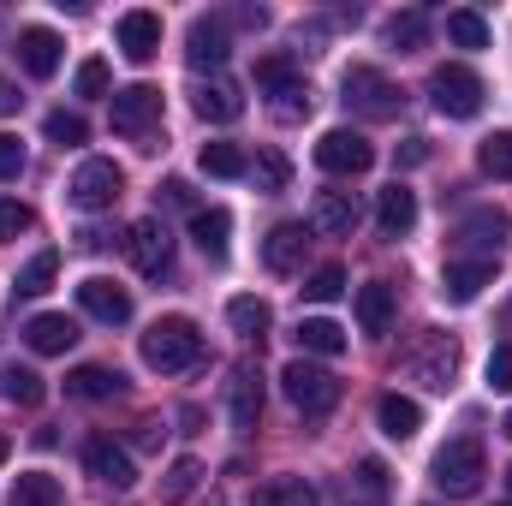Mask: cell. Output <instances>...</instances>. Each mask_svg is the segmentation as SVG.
<instances>
[{"label":"cell","mask_w":512,"mask_h":506,"mask_svg":"<svg viewBox=\"0 0 512 506\" xmlns=\"http://www.w3.org/2000/svg\"><path fill=\"white\" fill-rule=\"evenodd\" d=\"M197 358H203V334H197L191 316H161V322H149V334H143V364H149V370L179 376V370H191Z\"/></svg>","instance_id":"2"},{"label":"cell","mask_w":512,"mask_h":506,"mask_svg":"<svg viewBox=\"0 0 512 506\" xmlns=\"http://www.w3.org/2000/svg\"><path fill=\"white\" fill-rule=\"evenodd\" d=\"M376 423H382L387 441H411V435L423 429V405L405 399V393H382V399H376Z\"/></svg>","instance_id":"24"},{"label":"cell","mask_w":512,"mask_h":506,"mask_svg":"<svg viewBox=\"0 0 512 506\" xmlns=\"http://www.w3.org/2000/svg\"><path fill=\"white\" fill-rule=\"evenodd\" d=\"M507 489H512V465H507Z\"/></svg>","instance_id":"53"},{"label":"cell","mask_w":512,"mask_h":506,"mask_svg":"<svg viewBox=\"0 0 512 506\" xmlns=\"http://www.w3.org/2000/svg\"><path fill=\"white\" fill-rule=\"evenodd\" d=\"M197 114H203L209 126H233V120L245 114V90H239L233 78H209V84H197Z\"/></svg>","instance_id":"21"},{"label":"cell","mask_w":512,"mask_h":506,"mask_svg":"<svg viewBox=\"0 0 512 506\" xmlns=\"http://www.w3.org/2000/svg\"><path fill=\"white\" fill-rule=\"evenodd\" d=\"M24 167H30V149H24L12 131H0V179L12 185V179H24Z\"/></svg>","instance_id":"44"},{"label":"cell","mask_w":512,"mask_h":506,"mask_svg":"<svg viewBox=\"0 0 512 506\" xmlns=\"http://www.w3.org/2000/svg\"><path fill=\"white\" fill-rule=\"evenodd\" d=\"M197 483H203V465L185 453V459H173V465H167V477H161V501L179 506L185 495H191V489H197Z\"/></svg>","instance_id":"40"},{"label":"cell","mask_w":512,"mask_h":506,"mask_svg":"<svg viewBox=\"0 0 512 506\" xmlns=\"http://www.w3.org/2000/svg\"><path fill=\"white\" fill-rule=\"evenodd\" d=\"M340 292H346V268H340V262H322V268L304 280V298H310V304H334Z\"/></svg>","instance_id":"42"},{"label":"cell","mask_w":512,"mask_h":506,"mask_svg":"<svg viewBox=\"0 0 512 506\" xmlns=\"http://www.w3.org/2000/svg\"><path fill=\"white\" fill-rule=\"evenodd\" d=\"M346 506H387V465L382 459H364L358 477L346 483Z\"/></svg>","instance_id":"29"},{"label":"cell","mask_w":512,"mask_h":506,"mask_svg":"<svg viewBox=\"0 0 512 506\" xmlns=\"http://www.w3.org/2000/svg\"><path fill=\"white\" fill-rule=\"evenodd\" d=\"M6 453H12V441H6V435H0V465H6Z\"/></svg>","instance_id":"51"},{"label":"cell","mask_w":512,"mask_h":506,"mask_svg":"<svg viewBox=\"0 0 512 506\" xmlns=\"http://www.w3.org/2000/svg\"><path fill=\"white\" fill-rule=\"evenodd\" d=\"M387 42H393L399 54H417V48L429 42V12H423V6H411V12H393V18H387Z\"/></svg>","instance_id":"32"},{"label":"cell","mask_w":512,"mask_h":506,"mask_svg":"<svg viewBox=\"0 0 512 506\" xmlns=\"http://www.w3.org/2000/svg\"><path fill=\"white\" fill-rule=\"evenodd\" d=\"M120 54H126L131 66H149L161 54V18L155 12H126L120 18Z\"/></svg>","instance_id":"20"},{"label":"cell","mask_w":512,"mask_h":506,"mask_svg":"<svg viewBox=\"0 0 512 506\" xmlns=\"http://www.w3.org/2000/svg\"><path fill=\"white\" fill-rule=\"evenodd\" d=\"M42 131H48V143H60V149H78V143L90 137L84 114H66V108H54V114L42 120Z\"/></svg>","instance_id":"43"},{"label":"cell","mask_w":512,"mask_h":506,"mask_svg":"<svg viewBox=\"0 0 512 506\" xmlns=\"http://www.w3.org/2000/svg\"><path fill=\"white\" fill-rule=\"evenodd\" d=\"M477 167H483L489 179H507V185H512V131L483 137V149H477Z\"/></svg>","instance_id":"41"},{"label":"cell","mask_w":512,"mask_h":506,"mask_svg":"<svg viewBox=\"0 0 512 506\" xmlns=\"http://www.w3.org/2000/svg\"><path fill=\"white\" fill-rule=\"evenodd\" d=\"M423 161H429V143L423 137H405L399 143V167H423Z\"/></svg>","instance_id":"48"},{"label":"cell","mask_w":512,"mask_h":506,"mask_svg":"<svg viewBox=\"0 0 512 506\" xmlns=\"http://www.w3.org/2000/svg\"><path fill=\"white\" fill-rule=\"evenodd\" d=\"M84 471H90L96 483L120 489V495L137 483V465H131V453L114 441V435H90V441H84Z\"/></svg>","instance_id":"11"},{"label":"cell","mask_w":512,"mask_h":506,"mask_svg":"<svg viewBox=\"0 0 512 506\" xmlns=\"http://www.w3.org/2000/svg\"><path fill=\"white\" fill-rule=\"evenodd\" d=\"M304 245H310V221H280L268 239H262V268L268 274H292L304 262Z\"/></svg>","instance_id":"17"},{"label":"cell","mask_w":512,"mask_h":506,"mask_svg":"<svg viewBox=\"0 0 512 506\" xmlns=\"http://www.w3.org/2000/svg\"><path fill=\"white\" fill-rule=\"evenodd\" d=\"M161 191H167V203H191V185H185V179H167Z\"/></svg>","instance_id":"49"},{"label":"cell","mask_w":512,"mask_h":506,"mask_svg":"<svg viewBox=\"0 0 512 506\" xmlns=\"http://www.w3.org/2000/svg\"><path fill=\"white\" fill-rule=\"evenodd\" d=\"M316 167L322 173H334V179H358V173H370L376 167V149H370V137L364 131H322V143H316Z\"/></svg>","instance_id":"8"},{"label":"cell","mask_w":512,"mask_h":506,"mask_svg":"<svg viewBox=\"0 0 512 506\" xmlns=\"http://www.w3.org/2000/svg\"><path fill=\"white\" fill-rule=\"evenodd\" d=\"M78 304H84V316H96V322H108V328L131 322V292L120 280H108V274L78 280Z\"/></svg>","instance_id":"14"},{"label":"cell","mask_w":512,"mask_h":506,"mask_svg":"<svg viewBox=\"0 0 512 506\" xmlns=\"http://www.w3.org/2000/svg\"><path fill=\"white\" fill-rule=\"evenodd\" d=\"M411 227H417V191H405V185L393 179L382 191V203H376V233H382V239H405Z\"/></svg>","instance_id":"22"},{"label":"cell","mask_w":512,"mask_h":506,"mask_svg":"<svg viewBox=\"0 0 512 506\" xmlns=\"http://www.w3.org/2000/svg\"><path fill=\"white\" fill-rule=\"evenodd\" d=\"M280 393H286L304 417H322V411H334V405H340V376H328L322 364L292 358V364L280 370Z\"/></svg>","instance_id":"6"},{"label":"cell","mask_w":512,"mask_h":506,"mask_svg":"<svg viewBox=\"0 0 512 506\" xmlns=\"http://www.w3.org/2000/svg\"><path fill=\"white\" fill-rule=\"evenodd\" d=\"M42 376L36 370H24V364H6L0 370V399H12V405H42Z\"/></svg>","instance_id":"37"},{"label":"cell","mask_w":512,"mask_h":506,"mask_svg":"<svg viewBox=\"0 0 512 506\" xmlns=\"http://www.w3.org/2000/svg\"><path fill=\"white\" fill-rule=\"evenodd\" d=\"M489 387H495V393L512 387V346H495V352H489Z\"/></svg>","instance_id":"47"},{"label":"cell","mask_w":512,"mask_h":506,"mask_svg":"<svg viewBox=\"0 0 512 506\" xmlns=\"http://www.w3.org/2000/svg\"><path fill=\"white\" fill-rule=\"evenodd\" d=\"M358 221H364V209H358L352 191H316V203H310V233H322V239H352Z\"/></svg>","instance_id":"15"},{"label":"cell","mask_w":512,"mask_h":506,"mask_svg":"<svg viewBox=\"0 0 512 506\" xmlns=\"http://www.w3.org/2000/svg\"><path fill=\"white\" fill-rule=\"evenodd\" d=\"M393 370H399V376H411V381H423L429 393H447L453 376H459V340H453V334H441V328H417Z\"/></svg>","instance_id":"1"},{"label":"cell","mask_w":512,"mask_h":506,"mask_svg":"<svg viewBox=\"0 0 512 506\" xmlns=\"http://www.w3.org/2000/svg\"><path fill=\"white\" fill-rule=\"evenodd\" d=\"M18 102H24V96H18V90H12V84H6V78H0V114H12V108H18Z\"/></svg>","instance_id":"50"},{"label":"cell","mask_w":512,"mask_h":506,"mask_svg":"<svg viewBox=\"0 0 512 506\" xmlns=\"http://www.w3.org/2000/svg\"><path fill=\"white\" fill-rule=\"evenodd\" d=\"M429 477H435V489H441L447 501H471V495L483 489V477H489V465H483V441H477V435H453V441L435 453Z\"/></svg>","instance_id":"3"},{"label":"cell","mask_w":512,"mask_h":506,"mask_svg":"<svg viewBox=\"0 0 512 506\" xmlns=\"http://www.w3.org/2000/svg\"><path fill=\"white\" fill-rule=\"evenodd\" d=\"M358 328H364L370 340H382L387 328H393V286H387V280L358 286Z\"/></svg>","instance_id":"25"},{"label":"cell","mask_w":512,"mask_h":506,"mask_svg":"<svg viewBox=\"0 0 512 506\" xmlns=\"http://www.w3.org/2000/svg\"><path fill=\"white\" fill-rule=\"evenodd\" d=\"M251 179H256V191H286L292 185V161L280 155V149H256V161H251Z\"/></svg>","instance_id":"38"},{"label":"cell","mask_w":512,"mask_h":506,"mask_svg":"<svg viewBox=\"0 0 512 506\" xmlns=\"http://www.w3.org/2000/svg\"><path fill=\"white\" fill-rule=\"evenodd\" d=\"M209 506H215V501H209Z\"/></svg>","instance_id":"55"},{"label":"cell","mask_w":512,"mask_h":506,"mask_svg":"<svg viewBox=\"0 0 512 506\" xmlns=\"http://www.w3.org/2000/svg\"><path fill=\"white\" fill-rule=\"evenodd\" d=\"M227 411H233L239 429H256V417H262V370L256 364H239L233 370V381H227Z\"/></svg>","instance_id":"23"},{"label":"cell","mask_w":512,"mask_h":506,"mask_svg":"<svg viewBox=\"0 0 512 506\" xmlns=\"http://www.w3.org/2000/svg\"><path fill=\"white\" fill-rule=\"evenodd\" d=\"M447 42H453V48H489V18L471 12V6L447 12Z\"/></svg>","instance_id":"36"},{"label":"cell","mask_w":512,"mask_h":506,"mask_svg":"<svg viewBox=\"0 0 512 506\" xmlns=\"http://www.w3.org/2000/svg\"><path fill=\"white\" fill-rule=\"evenodd\" d=\"M304 78H298V66L286 60V54H268V60H256V90H268V96H286V90H298Z\"/></svg>","instance_id":"39"},{"label":"cell","mask_w":512,"mask_h":506,"mask_svg":"<svg viewBox=\"0 0 512 506\" xmlns=\"http://www.w3.org/2000/svg\"><path fill=\"white\" fill-rule=\"evenodd\" d=\"M72 90L78 96H108V60H84L78 78H72Z\"/></svg>","instance_id":"46"},{"label":"cell","mask_w":512,"mask_h":506,"mask_svg":"<svg viewBox=\"0 0 512 506\" xmlns=\"http://www.w3.org/2000/svg\"><path fill=\"white\" fill-rule=\"evenodd\" d=\"M30 227H36L30 203H12V197H0V245H6V239H18V233H30Z\"/></svg>","instance_id":"45"},{"label":"cell","mask_w":512,"mask_h":506,"mask_svg":"<svg viewBox=\"0 0 512 506\" xmlns=\"http://www.w3.org/2000/svg\"><path fill=\"white\" fill-rule=\"evenodd\" d=\"M191 239L209 262H227V239H233V215L227 209H197L191 215Z\"/></svg>","instance_id":"26"},{"label":"cell","mask_w":512,"mask_h":506,"mask_svg":"<svg viewBox=\"0 0 512 506\" xmlns=\"http://www.w3.org/2000/svg\"><path fill=\"white\" fill-rule=\"evenodd\" d=\"M60 54H66V42H60L48 24L18 30V66H24L30 78H54V72H60Z\"/></svg>","instance_id":"16"},{"label":"cell","mask_w":512,"mask_h":506,"mask_svg":"<svg viewBox=\"0 0 512 506\" xmlns=\"http://www.w3.org/2000/svg\"><path fill=\"white\" fill-rule=\"evenodd\" d=\"M227 54H233L227 18H191V30H185V60H191L197 72H215V66H227Z\"/></svg>","instance_id":"13"},{"label":"cell","mask_w":512,"mask_h":506,"mask_svg":"<svg viewBox=\"0 0 512 506\" xmlns=\"http://www.w3.org/2000/svg\"><path fill=\"white\" fill-rule=\"evenodd\" d=\"M161 126V90L155 84H126V90H114V131L120 137H149V131Z\"/></svg>","instance_id":"9"},{"label":"cell","mask_w":512,"mask_h":506,"mask_svg":"<svg viewBox=\"0 0 512 506\" xmlns=\"http://www.w3.org/2000/svg\"><path fill=\"white\" fill-rule=\"evenodd\" d=\"M227 322H233V334H245V340H262V334L274 328V310H268L262 298H233V304H227Z\"/></svg>","instance_id":"34"},{"label":"cell","mask_w":512,"mask_h":506,"mask_svg":"<svg viewBox=\"0 0 512 506\" xmlns=\"http://www.w3.org/2000/svg\"><path fill=\"white\" fill-rule=\"evenodd\" d=\"M66 393H72V399H120V393H126V376L108 370V364H78V370L66 376Z\"/></svg>","instance_id":"27"},{"label":"cell","mask_w":512,"mask_h":506,"mask_svg":"<svg viewBox=\"0 0 512 506\" xmlns=\"http://www.w3.org/2000/svg\"><path fill=\"white\" fill-rule=\"evenodd\" d=\"M126 251H131V262H137V274H167V268H173V233H167V221H161V215L137 221L126 233Z\"/></svg>","instance_id":"12"},{"label":"cell","mask_w":512,"mask_h":506,"mask_svg":"<svg viewBox=\"0 0 512 506\" xmlns=\"http://www.w3.org/2000/svg\"><path fill=\"white\" fill-rule=\"evenodd\" d=\"M251 506H322V495L304 483V477H274L251 495Z\"/></svg>","instance_id":"30"},{"label":"cell","mask_w":512,"mask_h":506,"mask_svg":"<svg viewBox=\"0 0 512 506\" xmlns=\"http://www.w3.org/2000/svg\"><path fill=\"white\" fill-rule=\"evenodd\" d=\"M495 280V262H471V256H453L447 262V274H441V298L447 304H471V298H483V286Z\"/></svg>","instance_id":"19"},{"label":"cell","mask_w":512,"mask_h":506,"mask_svg":"<svg viewBox=\"0 0 512 506\" xmlns=\"http://www.w3.org/2000/svg\"><path fill=\"white\" fill-rule=\"evenodd\" d=\"M501 429H507V441H512V411H507V417H501Z\"/></svg>","instance_id":"52"},{"label":"cell","mask_w":512,"mask_h":506,"mask_svg":"<svg viewBox=\"0 0 512 506\" xmlns=\"http://www.w3.org/2000/svg\"><path fill=\"white\" fill-rule=\"evenodd\" d=\"M298 346H304V352H316V358H340L352 340H346V328H340V322H328V316H304V322H298Z\"/></svg>","instance_id":"28"},{"label":"cell","mask_w":512,"mask_h":506,"mask_svg":"<svg viewBox=\"0 0 512 506\" xmlns=\"http://www.w3.org/2000/svg\"><path fill=\"white\" fill-rule=\"evenodd\" d=\"M512 221L501 209H477V215H465L459 221V233H453V251H471V262H495L501 245H507Z\"/></svg>","instance_id":"10"},{"label":"cell","mask_w":512,"mask_h":506,"mask_svg":"<svg viewBox=\"0 0 512 506\" xmlns=\"http://www.w3.org/2000/svg\"><path fill=\"white\" fill-rule=\"evenodd\" d=\"M12 506H66V489L48 471H30V477L12 483Z\"/></svg>","instance_id":"35"},{"label":"cell","mask_w":512,"mask_h":506,"mask_svg":"<svg viewBox=\"0 0 512 506\" xmlns=\"http://www.w3.org/2000/svg\"><path fill=\"white\" fill-rule=\"evenodd\" d=\"M197 161H203L209 179H245V173H251V155H245L239 143H203Z\"/></svg>","instance_id":"33"},{"label":"cell","mask_w":512,"mask_h":506,"mask_svg":"<svg viewBox=\"0 0 512 506\" xmlns=\"http://www.w3.org/2000/svg\"><path fill=\"white\" fill-rule=\"evenodd\" d=\"M501 506H512V501H501Z\"/></svg>","instance_id":"54"},{"label":"cell","mask_w":512,"mask_h":506,"mask_svg":"<svg viewBox=\"0 0 512 506\" xmlns=\"http://www.w3.org/2000/svg\"><path fill=\"white\" fill-rule=\"evenodd\" d=\"M483 78L465 66V60H447V66H435L429 72V102L447 114V120H477L483 114Z\"/></svg>","instance_id":"5"},{"label":"cell","mask_w":512,"mask_h":506,"mask_svg":"<svg viewBox=\"0 0 512 506\" xmlns=\"http://www.w3.org/2000/svg\"><path fill=\"white\" fill-rule=\"evenodd\" d=\"M24 340H30V352L60 358V352H72V346H78V322H72V316H60V310H42V316H30V322H24Z\"/></svg>","instance_id":"18"},{"label":"cell","mask_w":512,"mask_h":506,"mask_svg":"<svg viewBox=\"0 0 512 506\" xmlns=\"http://www.w3.org/2000/svg\"><path fill=\"white\" fill-rule=\"evenodd\" d=\"M120 191H126V173H120L108 155H90V161H78V173H72V185H66L72 209H84V215H96V209H114V203H120Z\"/></svg>","instance_id":"7"},{"label":"cell","mask_w":512,"mask_h":506,"mask_svg":"<svg viewBox=\"0 0 512 506\" xmlns=\"http://www.w3.org/2000/svg\"><path fill=\"white\" fill-rule=\"evenodd\" d=\"M340 102H346L352 114H364V120H393V114L405 108V90H399L387 72H376V66H346Z\"/></svg>","instance_id":"4"},{"label":"cell","mask_w":512,"mask_h":506,"mask_svg":"<svg viewBox=\"0 0 512 506\" xmlns=\"http://www.w3.org/2000/svg\"><path fill=\"white\" fill-rule=\"evenodd\" d=\"M54 274H60V251H36L24 268H18L12 292H18V298H42V292L54 286Z\"/></svg>","instance_id":"31"}]
</instances>
